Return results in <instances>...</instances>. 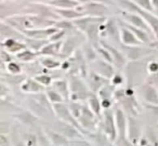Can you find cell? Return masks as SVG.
Instances as JSON below:
<instances>
[{"instance_id": "6", "label": "cell", "mask_w": 158, "mask_h": 146, "mask_svg": "<svg viewBox=\"0 0 158 146\" xmlns=\"http://www.w3.org/2000/svg\"><path fill=\"white\" fill-rule=\"evenodd\" d=\"M120 33H121V38L124 43L126 44H138L139 39L135 36L129 28H127L125 25L122 24V27L120 29Z\"/></svg>"}, {"instance_id": "2", "label": "cell", "mask_w": 158, "mask_h": 146, "mask_svg": "<svg viewBox=\"0 0 158 146\" xmlns=\"http://www.w3.org/2000/svg\"><path fill=\"white\" fill-rule=\"evenodd\" d=\"M76 9L81 12L84 16H95V17H104L109 9L104 2L101 1H90L82 3L76 7Z\"/></svg>"}, {"instance_id": "12", "label": "cell", "mask_w": 158, "mask_h": 146, "mask_svg": "<svg viewBox=\"0 0 158 146\" xmlns=\"http://www.w3.org/2000/svg\"><path fill=\"white\" fill-rule=\"evenodd\" d=\"M55 27L58 28H71L73 27V23L72 22H69L68 20H62V21H58L55 24Z\"/></svg>"}, {"instance_id": "3", "label": "cell", "mask_w": 158, "mask_h": 146, "mask_svg": "<svg viewBox=\"0 0 158 146\" xmlns=\"http://www.w3.org/2000/svg\"><path fill=\"white\" fill-rule=\"evenodd\" d=\"M121 15L124 19V21L126 23L133 25L135 27H138L143 29V30L149 32L151 30V28L149 27V25L146 23V21L141 17L140 15H138L137 13H134V12H129V11H122Z\"/></svg>"}, {"instance_id": "1", "label": "cell", "mask_w": 158, "mask_h": 146, "mask_svg": "<svg viewBox=\"0 0 158 146\" xmlns=\"http://www.w3.org/2000/svg\"><path fill=\"white\" fill-rule=\"evenodd\" d=\"M118 5L122 8L124 11L134 12L140 15L146 23L151 28V30L158 36V16H156L153 12H150L148 10H145L141 8L137 4H135L132 0H119Z\"/></svg>"}, {"instance_id": "11", "label": "cell", "mask_w": 158, "mask_h": 146, "mask_svg": "<svg viewBox=\"0 0 158 146\" xmlns=\"http://www.w3.org/2000/svg\"><path fill=\"white\" fill-rule=\"evenodd\" d=\"M33 56H34V53H32L31 51H28V50H25L23 51L22 53L18 54V57L20 58L21 60H31Z\"/></svg>"}, {"instance_id": "9", "label": "cell", "mask_w": 158, "mask_h": 146, "mask_svg": "<svg viewBox=\"0 0 158 146\" xmlns=\"http://www.w3.org/2000/svg\"><path fill=\"white\" fill-rule=\"evenodd\" d=\"M132 1L141 8H143V9L154 13V9H153L152 6V0H132Z\"/></svg>"}, {"instance_id": "10", "label": "cell", "mask_w": 158, "mask_h": 146, "mask_svg": "<svg viewBox=\"0 0 158 146\" xmlns=\"http://www.w3.org/2000/svg\"><path fill=\"white\" fill-rule=\"evenodd\" d=\"M60 46V43L57 42V43H51V44H48L47 46H45L42 49V52L41 53H44V54H54L58 51V48Z\"/></svg>"}, {"instance_id": "4", "label": "cell", "mask_w": 158, "mask_h": 146, "mask_svg": "<svg viewBox=\"0 0 158 146\" xmlns=\"http://www.w3.org/2000/svg\"><path fill=\"white\" fill-rule=\"evenodd\" d=\"M24 34L28 37L34 39H43L45 37H50L53 33L57 31L56 28L45 27V28H37V29H28V30H21Z\"/></svg>"}, {"instance_id": "8", "label": "cell", "mask_w": 158, "mask_h": 146, "mask_svg": "<svg viewBox=\"0 0 158 146\" xmlns=\"http://www.w3.org/2000/svg\"><path fill=\"white\" fill-rule=\"evenodd\" d=\"M4 45L8 48V50L11 52H15V51H19L20 49H22L25 47V45L24 44H21L17 42V41H15L13 38H9L7 39L5 41V43H4Z\"/></svg>"}, {"instance_id": "13", "label": "cell", "mask_w": 158, "mask_h": 146, "mask_svg": "<svg viewBox=\"0 0 158 146\" xmlns=\"http://www.w3.org/2000/svg\"><path fill=\"white\" fill-rule=\"evenodd\" d=\"M152 6L153 9H154V12L158 16V0H152Z\"/></svg>"}, {"instance_id": "5", "label": "cell", "mask_w": 158, "mask_h": 146, "mask_svg": "<svg viewBox=\"0 0 158 146\" xmlns=\"http://www.w3.org/2000/svg\"><path fill=\"white\" fill-rule=\"evenodd\" d=\"M54 11L56 12L59 17H62L66 20H75L77 18L82 17L83 15L81 12H79L76 8H66V9H60V8H54Z\"/></svg>"}, {"instance_id": "7", "label": "cell", "mask_w": 158, "mask_h": 146, "mask_svg": "<svg viewBox=\"0 0 158 146\" xmlns=\"http://www.w3.org/2000/svg\"><path fill=\"white\" fill-rule=\"evenodd\" d=\"M49 5L54 8H60V9H66V8H76L80 5L77 0H49Z\"/></svg>"}]
</instances>
